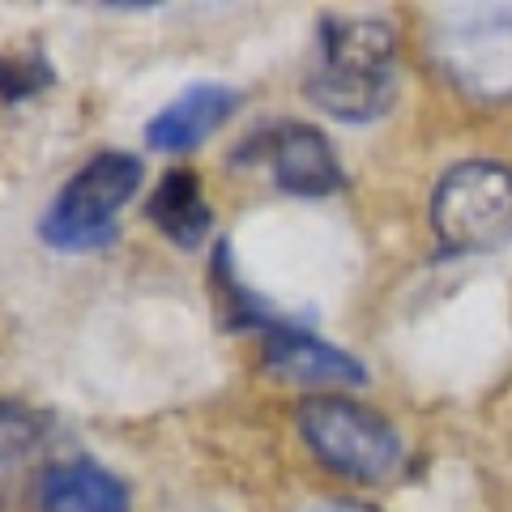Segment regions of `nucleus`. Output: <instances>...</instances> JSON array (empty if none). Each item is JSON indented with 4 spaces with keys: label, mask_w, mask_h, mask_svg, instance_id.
<instances>
[{
    "label": "nucleus",
    "mask_w": 512,
    "mask_h": 512,
    "mask_svg": "<svg viewBox=\"0 0 512 512\" xmlns=\"http://www.w3.org/2000/svg\"><path fill=\"white\" fill-rule=\"evenodd\" d=\"M235 107H239V94L231 86L197 82V86L175 94L163 111H154V120L146 124V146L158 150V154L197 150L222 120L235 116Z\"/></svg>",
    "instance_id": "obj_8"
},
{
    "label": "nucleus",
    "mask_w": 512,
    "mask_h": 512,
    "mask_svg": "<svg viewBox=\"0 0 512 512\" xmlns=\"http://www.w3.org/2000/svg\"><path fill=\"white\" fill-rule=\"evenodd\" d=\"M299 436L316 461L350 483H389L406 461V444L380 410L342 393H312L295 410Z\"/></svg>",
    "instance_id": "obj_2"
},
{
    "label": "nucleus",
    "mask_w": 512,
    "mask_h": 512,
    "mask_svg": "<svg viewBox=\"0 0 512 512\" xmlns=\"http://www.w3.org/2000/svg\"><path fill=\"white\" fill-rule=\"evenodd\" d=\"M235 163H265L269 180L286 197H329L342 188V167L329 137L303 120H269L235 150Z\"/></svg>",
    "instance_id": "obj_6"
},
{
    "label": "nucleus",
    "mask_w": 512,
    "mask_h": 512,
    "mask_svg": "<svg viewBox=\"0 0 512 512\" xmlns=\"http://www.w3.org/2000/svg\"><path fill=\"white\" fill-rule=\"evenodd\" d=\"M261 363L269 376L303 384V389H355L367 380L363 363L350 350L325 342L303 325H291V320H274L261 333Z\"/></svg>",
    "instance_id": "obj_7"
},
{
    "label": "nucleus",
    "mask_w": 512,
    "mask_h": 512,
    "mask_svg": "<svg viewBox=\"0 0 512 512\" xmlns=\"http://www.w3.org/2000/svg\"><path fill=\"white\" fill-rule=\"evenodd\" d=\"M146 218L163 231L175 248H201L205 235L214 227V210L205 201L201 175L192 167H171L158 175V184L146 201Z\"/></svg>",
    "instance_id": "obj_11"
},
{
    "label": "nucleus",
    "mask_w": 512,
    "mask_h": 512,
    "mask_svg": "<svg viewBox=\"0 0 512 512\" xmlns=\"http://www.w3.org/2000/svg\"><path fill=\"white\" fill-rule=\"evenodd\" d=\"M56 82V69L47 64L39 52H5L0 56V99L5 103H18L30 99Z\"/></svg>",
    "instance_id": "obj_12"
},
{
    "label": "nucleus",
    "mask_w": 512,
    "mask_h": 512,
    "mask_svg": "<svg viewBox=\"0 0 512 512\" xmlns=\"http://www.w3.org/2000/svg\"><path fill=\"white\" fill-rule=\"evenodd\" d=\"M397 26L384 18H342L325 13L316 64L303 94L333 120H380L397 99Z\"/></svg>",
    "instance_id": "obj_1"
},
{
    "label": "nucleus",
    "mask_w": 512,
    "mask_h": 512,
    "mask_svg": "<svg viewBox=\"0 0 512 512\" xmlns=\"http://www.w3.org/2000/svg\"><path fill=\"white\" fill-rule=\"evenodd\" d=\"M299 512H376V508L359 500H316V504H303Z\"/></svg>",
    "instance_id": "obj_13"
},
{
    "label": "nucleus",
    "mask_w": 512,
    "mask_h": 512,
    "mask_svg": "<svg viewBox=\"0 0 512 512\" xmlns=\"http://www.w3.org/2000/svg\"><path fill=\"white\" fill-rule=\"evenodd\" d=\"M47 440H52L47 414L22 402H0V512H9L26 487L43 478Z\"/></svg>",
    "instance_id": "obj_10"
},
{
    "label": "nucleus",
    "mask_w": 512,
    "mask_h": 512,
    "mask_svg": "<svg viewBox=\"0 0 512 512\" xmlns=\"http://www.w3.org/2000/svg\"><path fill=\"white\" fill-rule=\"evenodd\" d=\"M146 163L128 150H99L77 167L39 218V239L56 252H94L120 235V210L137 197Z\"/></svg>",
    "instance_id": "obj_3"
},
{
    "label": "nucleus",
    "mask_w": 512,
    "mask_h": 512,
    "mask_svg": "<svg viewBox=\"0 0 512 512\" xmlns=\"http://www.w3.org/2000/svg\"><path fill=\"white\" fill-rule=\"evenodd\" d=\"M431 231L448 256H474L512 239V167L466 158L448 167L431 192Z\"/></svg>",
    "instance_id": "obj_4"
},
{
    "label": "nucleus",
    "mask_w": 512,
    "mask_h": 512,
    "mask_svg": "<svg viewBox=\"0 0 512 512\" xmlns=\"http://www.w3.org/2000/svg\"><path fill=\"white\" fill-rule=\"evenodd\" d=\"M436 56L457 90L478 99H512V5L448 18L436 35Z\"/></svg>",
    "instance_id": "obj_5"
},
{
    "label": "nucleus",
    "mask_w": 512,
    "mask_h": 512,
    "mask_svg": "<svg viewBox=\"0 0 512 512\" xmlns=\"http://www.w3.org/2000/svg\"><path fill=\"white\" fill-rule=\"evenodd\" d=\"M35 500L39 512H133L128 483L94 457H73L60 461V466H47L35 483Z\"/></svg>",
    "instance_id": "obj_9"
}]
</instances>
